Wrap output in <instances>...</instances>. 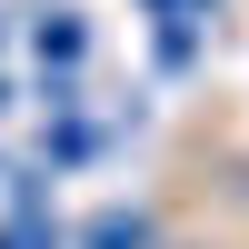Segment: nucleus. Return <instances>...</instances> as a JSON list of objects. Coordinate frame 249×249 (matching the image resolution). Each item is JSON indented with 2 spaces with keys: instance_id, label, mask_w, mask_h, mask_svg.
Listing matches in <instances>:
<instances>
[{
  "instance_id": "nucleus-1",
  "label": "nucleus",
  "mask_w": 249,
  "mask_h": 249,
  "mask_svg": "<svg viewBox=\"0 0 249 249\" xmlns=\"http://www.w3.org/2000/svg\"><path fill=\"white\" fill-rule=\"evenodd\" d=\"M90 249H150V230H140V219H100Z\"/></svg>"
},
{
  "instance_id": "nucleus-2",
  "label": "nucleus",
  "mask_w": 249,
  "mask_h": 249,
  "mask_svg": "<svg viewBox=\"0 0 249 249\" xmlns=\"http://www.w3.org/2000/svg\"><path fill=\"white\" fill-rule=\"evenodd\" d=\"M0 249H10V239H0Z\"/></svg>"
}]
</instances>
